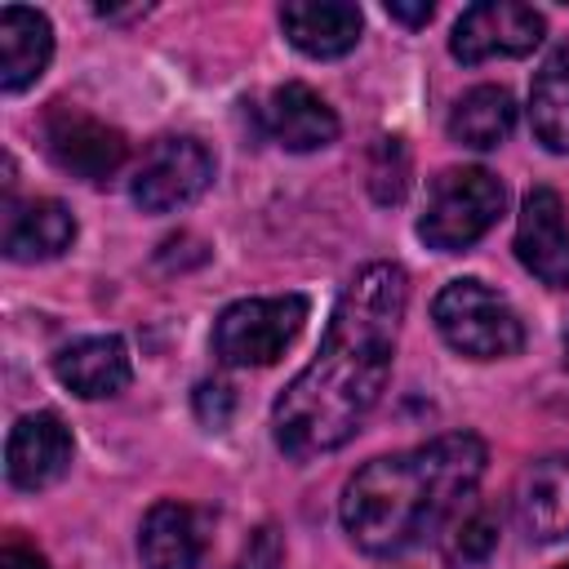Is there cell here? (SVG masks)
Segmentation results:
<instances>
[{
	"mask_svg": "<svg viewBox=\"0 0 569 569\" xmlns=\"http://www.w3.org/2000/svg\"><path fill=\"white\" fill-rule=\"evenodd\" d=\"M409 307V276L396 262H369L342 289L316 360L280 391L271 409L276 445L289 458H316L342 449L378 405L396 333Z\"/></svg>",
	"mask_w": 569,
	"mask_h": 569,
	"instance_id": "obj_1",
	"label": "cell"
},
{
	"mask_svg": "<svg viewBox=\"0 0 569 569\" xmlns=\"http://www.w3.org/2000/svg\"><path fill=\"white\" fill-rule=\"evenodd\" d=\"M485 462L489 449L471 431H449L418 449L373 458L342 489V529L369 556H400L462 511Z\"/></svg>",
	"mask_w": 569,
	"mask_h": 569,
	"instance_id": "obj_2",
	"label": "cell"
},
{
	"mask_svg": "<svg viewBox=\"0 0 569 569\" xmlns=\"http://www.w3.org/2000/svg\"><path fill=\"white\" fill-rule=\"evenodd\" d=\"M502 204H507V187L489 169H480V164L445 169L427 191L418 236L427 249H440V253L471 249L498 222Z\"/></svg>",
	"mask_w": 569,
	"mask_h": 569,
	"instance_id": "obj_3",
	"label": "cell"
},
{
	"mask_svg": "<svg viewBox=\"0 0 569 569\" xmlns=\"http://www.w3.org/2000/svg\"><path fill=\"white\" fill-rule=\"evenodd\" d=\"M431 320L440 338L471 360H502L525 347V325L516 307L485 280H449L431 302Z\"/></svg>",
	"mask_w": 569,
	"mask_h": 569,
	"instance_id": "obj_4",
	"label": "cell"
},
{
	"mask_svg": "<svg viewBox=\"0 0 569 569\" xmlns=\"http://www.w3.org/2000/svg\"><path fill=\"white\" fill-rule=\"evenodd\" d=\"M302 325H307V298L302 293L231 302L213 320V356L222 365H236V369L271 365L302 333Z\"/></svg>",
	"mask_w": 569,
	"mask_h": 569,
	"instance_id": "obj_5",
	"label": "cell"
},
{
	"mask_svg": "<svg viewBox=\"0 0 569 569\" xmlns=\"http://www.w3.org/2000/svg\"><path fill=\"white\" fill-rule=\"evenodd\" d=\"M213 182V156L196 142V138H160L138 173H133V204L147 213H169L191 204L196 196H204V187Z\"/></svg>",
	"mask_w": 569,
	"mask_h": 569,
	"instance_id": "obj_6",
	"label": "cell"
},
{
	"mask_svg": "<svg viewBox=\"0 0 569 569\" xmlns=\"http://www.w3.org/2000/svg\"><path fill=\"white\" fill-rule=\"evenodd\" d=\"M44 151L58 169H67L84 182H107L124 164L129 142L120 129L67 107V102H53L44 116Z\"/></svg>",
	"mask_w": 569,
	"mask_h": 569,
	"instance_id": "obj_7",
	"label": "cell"
},
{
	"mask_svg": "<svg viewBox=\"0 0 569 569\" xmlns=\"http://www.w3.org/2000/svg\"><path fill=\"white\" fill-rule=\"evenodd\" d=\"M542 13L516 0H480L453 22V58L458 62H489V58H520L542 40Z\"/></svg>",
	"mask_w": 569,
	"mask_h": 569,
	"instance_id": "obj_8",
	"label": "cell"
},
{
	"mask_svg": "<svg viewBox=\"0 0 569 569\" xmlns=\"http://www.w3.org/2000/svg\"><path fill=\"white\" fill-rule=\"evenodd\" d=\"M71 431L58 413H27L13 422L9 431V445H4V471H9V485L13 489H49L53 480L67 476L71 467Z\"/></svg>",
	"mask_w": 569,
	"mask_h": 569,
	"instance_id": "obj_9",
	"label": "cell"
},
{
	"mask_svg": "<svg viewBox=\"0 0 569 569\" xmlns=\"http://www.w3.org/2000/svg\"><path fill=\"white\" fill-rule=\"evenodd\" d=\"M516 258L551 289H569V222L551 187H533L516 222Z\"/></svg>",
	"mask_w": 569,
	"mask_h": 569,
	"instance_id": "obj_10",
	"label": "cell"
},
{
	"mask_svg": "<svg viewBox=\"0 0 569 569\" xmlns=\"http://www.w3.org/2000/svg\"><path fill=\"white\" fill-rule=\"evenodd\" d=\"M516 520L533 542L569 538V453L533 462L516 489Z\"/></svg>",
	"mask_w": 569,
	"mask_h": 569,
	"instance_id": "obj_11",
	"label": "cell"
},
{
	"mask_svg": "<svg viewBox=\"0 0 569 569\" xmlns=\"http://www.w3.org/2000/svg\"><path fill=\"white\" fill-rule=\"evenodd\" d=\"M289 44L307 58H342L360 40V9L347 0H289L280 9Z\"/></svg>",
	"mask_w": 569,
	"mask_h": 569,
	"instance_id": "obj_12",
	"label": "cell"
},
{
	"mask_svg": "<svg viewBox=\"0 0 569 569\" xmlns=\"http://www.w3.org/2000/svg\"><path fill=\"white\" fill-rule=\"evenodd\" d=\"M53 373L80 400H102V396H116L129 387L133 365H129V347L120 338L102 333V338H80L71 347H62L53 356Z\"/></svg>",
	"mask_w": 569,
	"mask_h": 569,
	"instance_id": "obj_13",
	"label": "cell"
},
{
	"mask_svg": "<svg viewBox=\"0 0 569 569\" xmlns=\"http://www.w3.org/2000/svg\"><path fill=\"white\" fill-rule=\"evenodd\" d=\"M53 58V27L44 13L4 4L0 9V89L18 93L40 80V71Z\"/></svg>",
	"mask_w": 569,
	"mask_h": 569,
	"instance_id": "obj_14",
	"label": "cell"
},
{
	"mask_svg": "<svg viewBox=\"0 0 569 569\" xmlns=\"http://www.w3.org/2000/svg\"><path fill=\"white\" fill-rule=\"evenodd\" d=\"M267 129L284 151H320L338 138L333 107L307 84H280L267 102Z\"/></svg>",
	"mask_w": 569,
	"mask_h": 569,
	"instance_id": "obj_15",
	"label": "cell"
},
{
	"mask_svg": "<svg viewBox=\"0 0 569 569\" xmlns=\"http://www.w3.org/2000/svg\"><path fill=\"white\" fill-rule=\"evenodd\" d=\"M147 569H196L204 556V520L182 502H156L138 533Z\"/></svg>",
	"mask_w": 569,
	"mask_h": 569,
	"instance_id": "obj_16",
	"label": "cell"
},
{
	"mask_svg": "<svg viewBox=\"0 0 569 569\" xmlns=\"http://www.w3.org/2000/svg\"><path fill=\"white\" fill-rule=\"evenodd\" d=\"M76 218L58 200H27L4 209V253L13 262H44L71 249Z\"/></svg>",
	"mask_w": 569,
	"mask_h": 569,
	"instance_id": "obj_17",
	"label": "cell"
},
{
	"mask_svg": "<svg viewBox=\"0 0 569 569\" xmlns=\"http://www.w3.org/2000/svg\"><path fill=\"white\" fill-rule=\"evenodd\" d=\"M516 129V102L502 84H476L467 89L449 111V138L458 147L489 151Z\"/></svg>",
	"mask_w": 569,
	"mask_h": 569,
	"instance_id": "obj_18",
	"label": "cell"
},
{
	"mask_svg": "<svg viewBox=\"0 0 569 569\" xmlns=\"http://www.w3.org/2000/svg\"><path fill=\"white\" fill-rule=\"evenodd\" d=\"M529 120L547 151H569V40H560L533 76Z\"/></svg>",
	"mask_w": 569,
	"mask_h": 569,
	"instance_id": "obj_19",
	"label": "cell"
},
{
	"mask_svg": "<svg viewBox=\"0 0 569 569\" xmlns=\"http://www.w3.org/2000/svg\"><path fill=\"white\" fill-rule=\"evenodd\" d=\"M493 547H498V520H493L485 507L458 511L453 525H449V533H445V542H440V551H445V560H449L453 569H476V565H485V560L493 556Z\"/></svg>",
	"mask_w": 569,
	"mask_h": 569,
	"instance_id": "obj_20",
	"label": "cell"
},
{
	"mask_svg": "<svg viewBox=\"0 0 569 569\" xmlns=\"http://www.w3.org/2000/svg\"><path fill=\"white\" fill-rule=\"evenodd\" d=\"M369 196L378 204H400L409 191V151L400 138H378L369 147Z\"/></svg>",
	"mask_w": 569,
	"mask_h": 569,
	"instance_id": "obj_21",
	"label": "cell"
},
{
	"mask_svg": "<svg viewBox=\"0 0 569 569\" xmlns=\"http://www.w3.org/2000/svg\"><path fill=\"white\" fill-rule=\"evenodd\" d=\"M231 409H236L231 387H222V382H200V387H196V418H200L204 427L222 431V427L231 422Z\"/></svg>",
	"mask_w": 569,
	"mask_h": 569,
	"instance_id": "obj_22",
	"label": "cell"
},
{
	"mask_svg": "<svg viewBox=\"0 0 569 569\" xmlns=\"http://www.w3.org/2000/svg\"><path fill=\"white\" fill-rule=\"evenodd\" d=\"M280 556H284L280 533H276L271 525H262V529H258V533L244 542V551H240L236 569H280Z\"/></svg>",
	"mask_w": 569,
	"mask_h": 569,
	"instance_id": "obj_23",
	"label": "cell"
},
{
	"mask_svg": "<svg viewBox=\"0 0 569 569\" xmlns=\"http://www.w3.org/2000/svg\"><path fill=\"white\" fill-rule=\"evenodd\" d=\"M431 4L422 0V4H396V0H387V18H396V22H405V27H422V22H431Z\"/></svg>",
	"mask_w": 569,
	"mask_h": 569,
	"instance_id": "obj_24",
	"label": "cell"
},
{
	"mask_svg": "<svg viewBox=\"0 0 569 569\" xmlns=\"http://www.w3.org/2000/svg\"><path fill=\"white\" fill-rule=\"evenodd\" d=\"M0 569H49V565H44V556H36V551L9 542V547L0 551Z\"/></svg>",
	"mask_w": 569,
	"mask_h": 569,
	"instance_id": "obj_25",
	"label": "cell"
},
{
	"mask_svg": "<svg viewBox=\"0 0 569 569\" xmlns=\"http://www.w3.org/2000/svg\"><path fill=\"white\" fill-rule=\"evenodd\" d=\"M565 360H569V329H565Z\"/></svg>",
	"mask_w": 569,
	"mask_h": 569,
	"instance_id": "obj_26",
	"label": "cell"
},
{
	"mask_svg": "<svg viewBox=\"0 0 569 569\" xmlns=\"http://www.w3.org/2000/svg\"><path fill=\"white\" fill-rule=\"evenodd\" d=\"M560 569H569V565H560Z\"/></svg>",
	"mask_w": 569,
	"mask_h": 569,
	"instance_id": "obj_27",
	"label": "cell"
}]
</instances>
